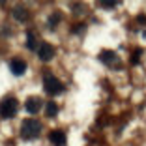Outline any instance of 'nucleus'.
Segmentation results:
<instances>
[{"mask_svg":"<svg viewBox=\"0 0 146 146\" xmlns=\"http://www.w3.org/2000/svg\"><path fill=\"white\" fill-rule=\"evenodd\" d=\"M41 133V124L34 118H28L21 124V135L23 139H36L38 135Z\"/></svg>","mask_w":146,"mask_h":146,"instance_id":"f257e3e1","label":"nucleus"},{"mask_svg":"<svg viewBox=\"0 0 146 146\" xmlns=\"http://www.w3.org/2000/svg\"><path fill=\"white\" fill-rule=\"evenodd\" d=\"M17 109H19V103L13 96H8L0 101V116L2 118H13L17 114Z\"/></svg>","mask_w":146,"mask_h":146,"instance_id":"f03ea898","label":"nucleus"},{"mask_svg":"<svg viewBox=\"0 0 146 146\" xmlns=\"http://www.w3.org/2000/svg\"><path fill=\"white\" fill-rule=\"evenodd\" d=\"M43 90L47 92L49 96H58L62 90H64V84H62L56 77L45 73V75H43Z\"/></svg>","mask_w":146,"mask_h":146,"instance_id":"7ed1b4c3","label":"nucleus"},{"mask_svg":"<svg viewBox=\"0 0 146 146\" xmlns=\"http://www.w3.org/2000/svg\"><path fill=\"white\" fill-rule=\"evenodd\" d=\"M38 56H39L41 62H49V60H52V56H54V49H52L49 43H41L38 47Z\"/></svg>","mask_w":146,"mask_h":146,"instance_id":"20e7f679","label":"nucleus"},{"mask_svg":"<svg viewBox=\"0 0 146 146\" xmlns=\"http://www.w3.org/2000/svg\"><path fill=\"white\" fill-rule=\"evenodd\" d=\"M49 141H51L52 146H66V133L62 129H52L51 133H49Z\"/></svg>","mask_w":146,"mask_h":146,"instance_id":"39448f33","label":"nucleus"},{"mask_svg":"<svg viewBox=\"0 0 146 146\" xmlns=\"http://www.w3.org/2000/svg\"><path fill=\"white\" fill-rule=\"evenodd\" d=\"M9 69H11L13 75H23V73L26 71V62L23 60V58H11L9 60Z\"/></svg>","mask_w":146,"mask_h":146,"instance_id":"423d86ee","label":"nucleus"},{"mask_svg":"<svg viewBox=\"0 0 146 146\" xmlns=\"http://www.w3.org/2000/svg\"><path fill=\"white\" fill-rule=\"evenodd\" d=\"M25 109L28 114H36V112L41 111V99L39 98H28L25 103Z\"/></svg>","mask_w":146,"mask_h":146,"instance_id":"0eeeda50","label":"nucleus"},{"mask_svg":"<svg viewBox=\"0 0 146 146\" xmlns=\"http://www.w3.org/2000/svg\"><path fill=\"white\" fill-rule=\"evenodd\" d=\"M13 17L17 19L19 23H25L26 19H28V9L25 8V6H15V8H13Z\"/></svg>","mask_w":146,"mask_h":146,"instance_id":"6e6552de","label":"nucleus"},{"mask_svg":"<svg viewBox=\"0 0 146 146\" xmlns=\"http://www.w3.org/2000/svg\"><path fill=\"white\" fill-rule=\"evenodd\" d=\"M99 60L103 62V64H109V66H112V64H116V54L112 51H101L99 52Z\"/></svg>","mask_w":146,"mask_h":146,"instance_id":"1a4fd4ad","label":"nucleus"},{"mask_svg":"<svg viewBox=\"0 0 146 146\" xmlns=\"http://www.w3.org/2000/svg\"><path fill=\"white\" fill-rule=\"evenodd\" d=\"M45 114H47L49 118L56 116V114H58V105H56L54 101H49V103L45 105Z\"/></svg>","mask_w":146,"mask_h":146,"instance_id":"9d476101","label":"nucleus"},{"mask_svg":"<svg viewBox=\"0 0 146 146\" xmlns=\"http://www.w3.org/2000/svg\"><path fill=\"white\" fill-rule=\"evenodd\" d=\"M26 47L30 49V51H36V38H34V34H30V32H28V34H26Z\"/></svg>","mask_w":146,"mask_h":146,"instance_id":"9b49d317","label":"nucleus"},{"mask_svg":"<svg viewBox=\"0 0 146 146\" xmlns=\"http://www.w3.org/2000/svg\"><path fill=\"white\" fill-rule=\"evenodd\" d=\"M58 23H60V13H52L51 19H49V26H51V28H54Z\"/></svg>","mask_w":146,"mask_h":146,"instance_id":"f8f14e48","label":"nucleus"},{"mask_svg":"<svg viewBox=\"0 0 146 146\" xmlns=\"http://www.w3.org/2000/svg\"><path fill=\"white\" fill-rule=\"evenodd\" d=\"M120 0H99V4L103 6V8H114Z\"/></svg>","mask_w":146,"mask_h":146,"instance_id":"ddd939ff","label":"nucleus"},{"mask_svg":"<svg viewBox=\"0 0 146 146\" xmlns=\"http://www.w3.org/2000/svg\"><path fill=\"white\" fill-rule=\"evenodd\" d=\"M139 56H141V49L135 51V54H131V64H137L139 62Z\"/></svg>","mask_w":146,"mask_h":146,"instance_id":"4468645a","label":"nucleus"},{"mask_svg":"<svg viewBox=\"0 0 146 146\" xmlns=\"http://www.w3.org/2000/svg\"><path fill=\"white\" fill-rule=\"evenodd\" d=\"M139 23H141V25H146V15H139Z\"/></svg>","mask_w":146,"mask_h":146,"instance_id":"2eb2a0df","label":"nucleus"},{"mask_svg":"<svg viewBox=\"0 0 146 146\" xmlns=\"http://www.w3.org/2000/svg\"><path fill=\"white\" fill-rule=\"evenodd\" d=\"M0 2H4V0H0Z\"/></svg>","mask_w":146,"mask_h":146,"instance_id":"dca6fc26","label":"nucleus"}]
</instances>
